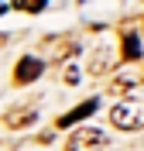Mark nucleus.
<instances>
[{"instance_id": "423d86ee", "label": "nucleus", "mask_w": 144, "mask_h": 151, "mask_svg": "<svg viewBox=\"0 0 144 151\" xmlns=\"http://www.w3.org/2000/svg\"><path fill=\"white\" fill-rule=\"evenodd\" d=\"M124 58H141V38L130 31V35H124Z\"/></svg>"}, {"instance_id": "39448f33", "label": "nucleus", "mask_w": 144, "mask_h": 151, "mask_svg": "<svg viewBox=\"0 0 144 151\" xmlns=\"http://www.w3.org/2000/svg\"><path fill=\"white\" fill-rule=\"evenodd\" d=\"M34 120H38V110H34V106H28V110H14V113L4 117L7 127H28V124H34Z\"/></svg>"}, {"instance_id": "7ed1b4c3", "label": "nucleus", "mask_w": 144, "mask_h": 151, "mask_svg": "<svg viewBox=\"0 0 144 151\" xmlns=\"http://www.w3.org/2000/svg\"><path fill=\"white\" fill-rule=\"evenodd\" d=\"M41 72H45V62L34 58V55H24V58H17V65H14V83L28 86V83H34Z\"/></svg>"}, {"instance_id": "6e6552de", "label": "nucleus", "mask_w": 144, "mask_h": 151, "mask_svg": "<svg viewBox=\"0 0 144 151\" xmlns=\"http://www.w3.org/2000/svg\"><path fill=\"white\" fill-rule=\"evenodd\" d=\"M134 86H137V79H134V76H120V79H117V83H113V93H124V89H127V93H130Z\"/></svg>"}, {"instance_id": "20e7f679", "label": "nucleus", "mask_w": 144, "mask_h": 151, "mask_svg": "<svg viewBox=\"0 0 144 151\" xmlns=\"http://www.w3.org/2000/svg\"><path fill=\"white\" fill-rule=\"evenodd\" d=\"M96 106H100V100H96V96H89V100H82V103H79L76 110H69V113H62V117H58V127H72V124L86 120L89 113H96Z\"/></svg>"}, {"instance_id": "f03ea898", "label": "nucleus", "mask_w": 144, "mask_h": 151, "mask_svg": "<svg viewBox=\"0 0 144 151\" xmlns=\"http://www.w3.org/2000/svg\"><path fill=\"white\" fill-rule=\"evenodd\" d=\"M69 151H106V137L96 127H82L69 137Z\"/></svg>"}, {"instance_id": "1a4fd4ad", "label": "nucleus", "mask_w": 144, "mask_h": 151, "mask_svg": "<svg viewBox=\"0 0 144 151\" xmlns=\"http://www.w3.org/2000/svg\"><path fill=\"white\" fill-rule=\"evenodd\" d=\"M62 79H65L69 86H76V83H79V69H76V65H69V69H65V76H62Z\"/></svg>"}, {"instance_id": "f257e3e1", "label": "nucleus", "mask_w": 144, "mask_h": 151, "mask_svg": "<svg viewBox=\"0 0 144 151\" xmlns=\"http://www.w3.org/2000/svg\"><path fill=\"white\" fill-rule=\"evenodd\" d=\"M110 120L120 131H141L144 127V100H120L110 110Z\"/></svg>"}, {"instance_id": "0eeeda50", "label": "nucleus", "mask_w": 144, "mask_h": 151, "mask_svg": "<svg viewBox=\"0 0 144 151\" xmlns=\"http://www.w3.org/2000/svg\"><path fill=\"white\" fill-rule=\"evenodd\" d=\"M10 7H14V10H24V14H38V10L48 7V0H14Z\"/></svg>"}]
</instances>
